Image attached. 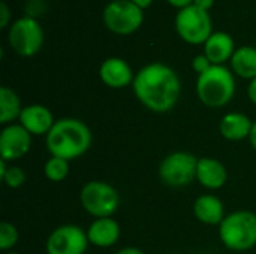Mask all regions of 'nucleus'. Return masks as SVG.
<instances>
[{"label": "nucleus", "mask_w": 256, "mask_h": 254, "mask_svg": "<svg viewBox=\"0 0 256 254\" xmlns=\"http://www.w3.org/2000/svg\"><path fill=\"white\" fill-rule=\"evenodd\" d=\"M132 88L141 105L156 114L172 111L182 94L177 72L164 63H150L141 67L135 73Z\"/></svg>", "instance_id": "nucleus-1"}, {"label": "nucleus", "mask_w": 256, "mask_h": 254, "mask_svg": "<svg viewBox=\"0 0 256 254\" xmlns=\"http://www.w3.org/2000/svg\"><path fill=\"white\" fill-rule=\"evenodd\" d=\"M93 135L90 127L78 118H60L45 138L46 150L52 157L68 162L80 159L92 147Z\"/></svg>", "instance_id": "nucleus-2"}, {"label": "nucleus", "mask_w": 256, "mask_h": 254, "mask_svg": "<svg viewBox=\"0 0 256 254\" xmlns=\"http://www.w3.org/2000/svg\"><path fill=\"white\" fill-rule=\"evenodd\" d=\"M196 94L207 108H224L236 94V79L225 64H213L207 72L198 75Z\"/></svg>", "instance_id": "nucleus-3"}, {"label": "nucleus", "mask_w": 256, "mask_h": 254, "mask_svg": "<svg viewBox=\"0 0 256 254\" xmlns=\"http://www.w3.org/2000/svg\"><path fill=\"white\" fill-rule=\"evenodd\" d=\"M222 244L232 252H248L256 246V214L252 211H234L219 225Z\"/></svg>", "instance_id": "nucleus-4"}, {"label": "nucleus", "mask_w": 256, "mask_h": 254, "mask_svg": "<svg viewBox=\"0 0 256 254\" xmlns=\"http://www.w3.org/2000/svg\"><path fill=\"white\" fill-rule=\"evenodd\" d=\"M80 202L84 211L94 219L112 217L120 207V195L111 184L93 180L82 186Z\"/></svg>", "instance_id": "nucleus-5"}, {"label": "nucleus", "mask_w": 256, "mask_h": 254, "mask_svg": "<svg viewBox=\"0 0 256 254\" xmlns=\"http://www.w3.org/2000/svg\"><path fill=\"white\" fill-rule=\"evenodd\" d=\"M176 30L178 36L188 43H206V40L213 33L212 16L208 10H204L195 4H189L177 12Z\"/></svg>", "instance_id": "nucleus-6"}, {"label": "nucleus", "mask_w": 256, "mask_h": 254, "mask_svg": "<svg viewBox=\"0 0 256 254\" xmlns=\"http://www.w3.org/2000/svg\"><path fill=\"white\" fill-rule=\"evenodd\" d=\"M198 159L188 151L168 154L159 165V178L170 187H186L196 180Z\"/></svg>", "instance_id": "nucleus-7"}, {"label": "nucleus", "mask_w": 256, "mask_h": 254, "mask_svg": "<svg viewBox=\"0 0 256 254\" xmlns=\"http://www.w3.org/2000/svg\"><path fill=\"white\" fill-rule=\"evenodd\" d=\"M102 18L108 30L120 36H128L141 27L144 13L130 0H112L105 6Z\"/></svg>", "instance_id": "nucleus-8"}, {"label": "nucleus", "mask_w": 256, "mask_h": 254, "mask_svg": "<svg viewBox=\"0 0 256 254\" xmlns=\"http://www.w3.org/2000/svg\"><path fill=\"white\" fill-rule=\"evenodd\" d=\"M10 48L21 57L34 55L44 43V31L33 16H21L15 19L8 33Z\"/></svg>", "instance_id": "nucleus-9"}, {"label": "nucleus", "mask_w": 256, "mask_h": 254, "mask_svg": "<svg viewBox=\"0 0 256 254\" xmlns=\"http://www.w3.org/2000/svg\"><path fill=\"white\" fill-rule=\"evenodd\" d=\"M87 232L76 225L56 228L45 244L46 254H86L88 247Z\"/></svg>", "instance_id": "nucleus-10"}, {"label": "nucleus", "mask_w": 256, "mask_h": 254, "mask_svg": "<svg viewBox=\"0 0 256 254\" xmlns=\"http://www.w3.org/2000/svg\"><path fill=\"white\" fill-rule=\"evenodd\" d=\"M32 147V135L20 124L12 123L3 127L0 133V159L14 162L24 157Z\"/></svg>", "instance_id": "nucleus-11"}, {"label": "nucleus", "mask_w": 256, "mask_h": 254, "mask_svg": "<svg viewBox=\"0 0 256 254\" xmlns=\"http://www.w3.org/2000/svg\"><path fill=\"white\" fill-rule=\"evenodd\" d=\"M18 123L32 136H42V135L46 136L50 130L52 129L56 120L52 117V112L46 106L33 103V105H27L22 108Z\"/></svg>", "instance_id": "nucleus-12"}, {"label": "nucleus", "mask_w": 256, "mask_h": 254, "mask_svg": "<svg viewBox=\"0 0 256 254\" xmlns=\"http://www.w3.org/2000/svg\"><path fill=\"white\" fill-rule=\"evenodd\" d=\"M102 82L110 88H124L134 82V72L128 61L118 57H110L102 61L99 67Z\"/></svg>", "instance_id": "nucleus-13"}, {"label": "nucleus", "mask_w": 256, "mask_h": 254, "mask_svg": "<svg viewBox=\"0 0 256 254\" xmlns=\"http://www.w3.org/2000/svg\"><path fill=\"white\" fill-rule=\"evenodd\" d=\"M86 232L88 243L99 249H108L116 246L122 234L120 225L112 217L94 219Z\"/></svg>", "instance_id": "nucleus-14"}, {"label": "nucleus", "mask_w": 256, "mask_h": 254, "mask_svg": "<svg viewBox=\"0 0 256 254\" xmlns=\"http://www.w3.org/2000/svg\"><path fill=\"white\" fill-rule=\"evenodd\" d=\"M196 181L208 190H219L228 181V171L222 162L213 157H201L198 159Z\"/></svg>", "instance_id": "nucleus-15"}, {"label": "nucleus", "mask_w": 256, "mask_h": 254, "mask_svg": "<svg viewBox=\"0 0 256 254\" xmlns=\"http://www.w3.org/2000/svg\"><path fill=\"white\" fill-rule=\"evenodd\" d=\"M236 52L232 37L225 31H213L212 36L204 43V54L208 57L212 64H225L231 61Z\"/></svg>", "instance_id": "nucleus-16"}, {"label": "nucleus", "mask_w": 256, "mask_h": 254, "mask_svg": "<svg viewBox=\"0 0 256 254\" xmlns=\"http://www.w3.org/2000/svg\"><path fill=\"white\" fill-rule=\"evenodd\" d=\"M194 214L201 223L208 226H219L226 217L222 201L214 195L200 196L194 204Z\"/></svg>", "instance_id": "nucleus-17"}, {"label": "nucleus", "mask_w": 256, "mask_h": 254, "mask_svg": "<svg viewBox=\"0 0 256 254\" xmlns=\"http://www.w3.org/2000/svg\"><path fill=\"white\" fill-rule=\"evenodd\" d=\"M252 127H254L252 120L242 112L225 114L219 124L220 135L228 141H243L246 138L249 139Z\"/></svg>", "instance_id": "nucleus-18"}, {"label": "nucleus", "mask_w": 256, "mask_h": 254, "mask_svg": "<svg viewBox=\"0 0 256 254\" xmlns=\"http://www.w3.org/2000/svg\"><path fill=\"white\" fill-rule=\"evenodd\" d=\"M231 67L234 73L244 79L256 78V48L255 46H240L236 49L231 58Z\"/></svg>", "instance_id": "nucleus-19"}, {"label": "nucleus", "mask_w": 256, "mask_h": 254, "mask_svg": "<svg viewBox=\"0 0 256 254\" xmlns=\"http://www.w3.org/2000/svg\"><path fill=\"white\" fill-rule=\"evenodd\" d=\"M21 111L22 106L18 94L6 85L0 87V123L3 126L12 124L14 120L20 118Z\"/></svg>", "instance_id": "nucleus-20"}, {"label": "nucleus", "mask_w": 256, "mask_h": 254, "mask_svg": "<svg viewBox=\"0 0 256 254\" xmlns=\"http://www.w3.org/2000/svg\"><path fill=\"white\" fill-rule=\"evenodd\" d=\"M44 175L52 183H60L66 180V177L69 175V162L51 156L44 165Z\"/></svg>", "instance_id": "nucleus-21"}, {"label": "nucleus", "mask_w": 256, "mask_h": 254, "mask_svg": "<svg viewBox=\"0 0 256 254\" xmlns=\"http://www.w3.org/2000/svg\"><path fill=\"white\" fill-rule=\"evenodd\" d=\"M0 178L9 189H18L26 183V172L20 166H8V162L0 159Z\"/></svg>", "instance_id": "nucleus-22"}, {"label": "nucleus", "mask_w": 256, "mask_h": 254, "mask_svg": "<svg viewBox=\"0 0 256 254\" xmlns=\"http://www.w3.org/2000/svg\"><path fill=\"white\" fill-rule=\"evenodd\" d=\"M20 238L18 229L8 222L0 223V250L2 252H9L12 247L16 246Z\"/></svg>", "instance_id": "nucleus-23"}, {"label": "nucleus", "mask_w": 256, "mask_h": 254, "mask_svg": "<svg viewBox=\"0 0 256 254\" xmlns=\"http://www.w3.org/2000/svg\"><path fill=\"white\" fill-rule=\"evenodd\" d=\"M212 66H213V64H212V61L208 60V57H207L206 54H200V55H196V57L192 60V67H194V70H195L198 75L207 72Z\"/></svg>", "instance_id": "nucleus-24"}, {"label": "nucleus", "mask_w": 256, "mask_h": 254, "mask_svg": "<svg viewBox=\"0 0 256 254\" xmlns=\"http://www.w3.org/2000/svg\"><path fill=\"white\" fill-rule=\"evenodd\" d=\"M9 19H10V10H9V6H8L4 1H2V3H0V27H2V28L8 27Z\"/></svg>", "instance_id": "nucleus-25"}, {"label": "nucleus", "mask_w": 256, "mask_h": 254, "mask_svg": "<svg viewBox=\"0 0 256 254\" xmlns=\"http://www.w3.org/2000/svg\"><path fill=\"white\" fill-rule=\"evenodd\" d=\"M248 97L254 105H256V78L250 79V82L248 85Z\"/></svg>", "instance_id": "nucleus-26"}, {"label": "nucleus", "mask_w": 256, "mask_h": 254, "mask_svg": "<svg viewBox=\"0 0 256 254\" xmlns=\"http://www.w3.org/2000/svg\"><path fill=\"white\" fill-rule=\"evenodd\" d=\"M194 4L204 10H208L214 4V0H194Z\"/></svg>", "instance_id": "nucleus-27"}, {"label": "nucleus", "mask_w": 256, "mask_h": 254, "mask_svg": "<svg viewBox=\"0 0 256 254\" xmlns=\"http://www.w3.org/2000/svg\"><path fill=\"white\" fill-rule=\"evenodd\" d=\"M166 1L171 3L176 7H180V9H183V7H186L189 4H194V0H166Z\"/></svg>", "instance_id": "nucleus-28"}, {"label": "nucleus", "mask_w": 256, "mask_h": 254, "mask_svg": "<svg viewBox=\"0 0 256 254\" xmlns=\"http://www.w3.org/2000/svg\"><path fill=\"white\" fill-rule=\"evenodd\" d=\"M116 254H144V252L136 247H124V249L118 250Z\"/></svg>", "instance_id": "nucleus-29"}, {"label": "nucleus", "mask_w": 256, "mask_h": 254, "mask_svg": "<svg viewBox=\"0 0 256 254\" xmlns=\"http://www.w3.org/2000/svg\"><path fill=\"white\" fill-rule=\"evenodd\" d=\"M249 142H250L252 148L256 151V121H254V127H252V132L249 135Z\"/></svg>", "instance_id": "nucleus-30"}, {"label": "nucleus", "mask_w": 256, "mask_h": 254, "mask_svg": "<svg viewBox=\"0 0 256 254\" xmlns=\"http://www.w3.org/2000/svg\"><path fill=\"white\" fill-rule=\"evenodd\" d=\"M130 1L135 3V4H136L138 7H141L142 10H144L146 7H148V6L153 3V0H130Z\"/></svg>", "instance_id": "nucleus-31"}, {"label": "nucleus", "mask_w": 256, "mask_h": 254, "mask_svg": "<svg viewBox=\"0 0 256 254\" xmlns=\"http://www.w3.org/2000/svg\"><path fill=\"white\" fill-rule=\"evenodd\" d=\"M4 254H20V253H14V252H10V253H4Z\"/></svg>", "instance_id": "nucleus-32"}, {"label": "nucleus", "mask_w": 256, "mask_h": 254, "mask_svg": "<svg viewBox=\"0 0 256 254\" xmlns=\"http://www.w3.org/2000/svg\"><path fill=\"white\" fill-rule=\"evenodd\" d=\"M168 254H177V253H168Z\"/></svg>", "instance_id": "nucleus-33"}]
</instances>
